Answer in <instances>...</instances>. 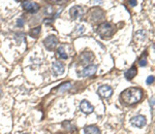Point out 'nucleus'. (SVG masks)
<instances>
[{"instance_id":"20","label":"nucleus","mask_w":155,"mask_h":134,"mask_svg":"<svg viewBox=\"0 0 155 134\" xmlns=\"http://www.w3.org/2000/svg\"><path fill=\"white\" fill-rule=\"evenodd\" d=\"M154 81H155V78L153 75H150L148 76V78H147V81H146V83L148 84V85H151V84H153L154 83Z\"/></svg>"},{"instance_id":"23","label":"nucleus","mask_w":155,"mask_h":134,"mask_svg":"<svg viewBox=\"0 0 155 134\" xmlns=\"http://www.w3.org/2000/svg\"><path fill=\"white\" fill-rule=\"evenodd\" d=\"M129 3H130V5H132V6H136L137 1H129Z\"/></svg>"},{"instance_id":"10","label":"nucleus","mask_w":155,"mask_h":134,"mask_svg":"<svg viewBox=\"0 0 155 134\" xmlns=\"http://www.w3.org/2000/svg\"><path fill=\"white\" fill-rule=\"evenodd\" d=\"M52 71L55 75H60L64 72V65L59 61H55L52 65Z\"/></svg>"},{"instance_id":"19","label":"nucleus","mask_w":155,"mask_h":134,"mask_svg":"<svg viewBox=\"0 0 155 134\" xmlns=\"http://www.w3.org/2000/svg\"><path fill=\"white\" fill-rule=\"evenodd\" d=\"M140 65H141L142 67H145L147 65V60H146V55H144L143 57H142L141 59H140Z\"/></svg>"},{"instance_id":"16","label":"nucleus","mask_w":155,"mask_h":134,"mask_svg":"<svg viewBox=\"0 0 155 134\" xmlns=\"http://www.w3.org/2000/svg\"><path fill=\"white\" fill-rule=\"evenodd\" d=\"M63 127L66 129V130H69V131H74L76 130V126L72 125L71 122H63Z\"/></svg>"},{"instance_id":"6","label":"nucleus","mask_w":155,"mask_h":134,"mask_svg":"<svg viewBox=\"0 0 155 134\" xmlns=\"http://www.w3.org/2000/svg\"><path fill=\"white\" fill-rule=\"evenodd\" d=\"M146 123H147L146 118H145L144 116H141V115L136 116L131 119V125L134 126V127H137V128L144 127V126L146 125Z\"/></svg>"},{"instance_id":"1","label":"nucleus","mask_w":155,"mask_h":134,"mask_svg":"<svg viewBox=\"0 0 155 134\" xmlns=\"http://www.w3.org/2000/svg\"><path fill=\"white\" fill-rule=\"evenodd\" d=\"M143 90H141L140 88H128L126 90H124L121 93V99L124 103L128 104V105H132L141 101V99L143 98Z\"/></svg>"},{"instance_id":"3","label":"nucleus","mask_w":155,"mask_h":134,"mask_svg":"<svg viewBox=\"0 0 155 134\" xmlns=\"http://www.w3.org/2000/svg\"><path fill=\"white\" fill-rule=\"evenodd\" d=\"M104 14L102 9H99V8H97V7H94V8L90 9L89 19H90V21H92L93 23L98 22L99 20L104 19Z\"/></svg>"},{"instance_id":"11","label":"nucleus","mask_w":155,"mask_h":134,"mask_svg":"<svg viewBox=\"0 0 155 134\" xmlns=\"http://www.w3.org/2000/svg\"><path fill=\"white\" fill-rule=\"evenodd\" d=\"M80 108H81V110L83 111L84 113H93V110H94V107L89 103V101H87V100L82 101L81 104H80Z\"/></svg>"},{"instance_id":"8","label":"nucleus","mask_w":155,"mask_h":134,"mask_svg":"<svg viewBox=\"0 0 155 134\" xmlns=\"http://www.w3.org/2000/svg\"><path fill=\"white\" fill-rule=\"evenodd\" d=\"M97 66L96 65H88L85 67L83 70L80 72V76H83V78H87V76H91L93 74L96 73Z\"/></svg>"},{"instance_id":"5","label":"nucleus","mask_w":155,"mask_h":134,"mask_svg":"<svg viewBox=\"0 0 155 134\" xmlns=\"http://www.w3.org/2000/svg\"><path fill=\"white\" fill-rule=\"evenodd\" d=\"M97 92H98V95L101 96L102 98H109L113 94V89H112V87L107 85H102L98 88Z\"/></svg>"},{"instance_id":"2","label":"nucleus","mask_w":155,"mask_h":134,"mask_svg":"<svg viewBox=\"0 0 155 134\" xmlns=\"http://www.w3.org/2000/svg\"><path fill=\"white\" fill-rule=\"evenodd\" d=\"M115 32L114 26L110 23H102L97 27V33L104 39L111 38Z\"/></svg>"},{"instance_id":"9","label":"nucleus","mask_w":155,"mask_h":134,"mask_svg":"<svg viewBox=\"0 0 155 134\" xmlns=\"http://www.w3.org/2000/svg\"><path fill=\"white\" fill-rule=\"evenodd\" d=\"M23 8L29 12H36L39 9V5L36 2H33V1H24Z\"/></svg>"},{"instance_id":"13","label":"nucleus","mask_w":155,"mask_h":134,"mask_svg":"<svg viewBox=\"0 0 155 134\" xmlns=\"http://www.w3.org/2000/svg\"><path fill=\"white\" fill-rule=\"evenodd\" d=\"M137 74V68L136 67H131V68H129L128 70L125 72V78L127 79H132Z\"/></svg>"},{"instance_id":"4","label":"nucleus","mask_w":155,"mask_h":134,"mask_svg":"<svg viewBox=\"0 0 155 134\" xmlns=\"http://www.w3.org/2000/svg\"><path fill=\"white\" fill-rule=\"evenodd\" d=\"M44 44L47 49L52 51V49H54L56 48L57 44H58V38L55 35H50L44 40Z\"/></svg>"},{"instance_id":"17","label":"nucleus","mask_w":155,"mask_h":134,"mask_svg":"<svg viewBox=\"0 0 155 134\" xmlns=\"http://www.w3.org/2000/svg\"><path fill=\"white\" fill-rule=\"evenodd\" d=\"M71 83H64L63 85H61L58 88V91L60 92H63V91H66V90H68V89H71Z\"/></svg>"},{"instance_id":"22","label":"nucleus","mask_w":155,"mask_h":134,"mask_svg":"<svg viewBox=\"0 0 155 134\" xmlns=\"http://www.w3.org/2000/svg\"><path fill=\"white\" fill-rule=\"evenodd\" d=\"M78 28H79V33H80V34L83 33V32L85 31V27H84V26H79Z\"/></svg>"},{"instance_id":"14","label":"nucleus","mask_w":155,"mask_h":134,"mask_svg":"<svg viewBox=\"0 0 155 134\" xmlns=\"http://www.w3.org/2000/svg\"><path fill=\"white\" fill-rule=\"evenodd\" d=\"M57 56L61 59H67V57H68L63 46H59L58 48V49H57Z\"/></svg>"},{"instance_id":"18","label":"nucleus","mask_w":155,"mask_h":134,"mask_svg":"<svg viewBox=\"0 0 155 134\" xmlns=\"http://www.w3.org/2000/svg\"><path fill=\"white\" fill-rule=\"evenodd\" d=\"M150 107H151V110H152V116L153 118L155 119V98H151L150 99Z\"/></svg>"},{"instance_id":"15","label":"nucleus","mask_w":155,"mask_h":134,"mask_svg":"<svg viewBox=\"0 0 155 134\" xmlns=\"http://www.w3.org/2000/svg\"><path fill=\"white\" fill-rule=\"evenodd\" d=\"M39 33H41V27H36V28H33V30L30 31V36L37 38L39 36Z\"/></svg>"},{"instance_id":"21","label":"nucleus","mask_w":155,"mask_h":134,"mask_svg":"<svg viewBox=\"0 0 155 134\" xmlns=\"http://www.w3.org/2000/svg\"><path fill=\"white\" fill-rule=\"evenodd\" d=\"M17 26H19V27H23V26H24V20H23V19H19V20H17Z\"/></svg>"},{"instance_id":"12","label":"nucleus","mask_w":155,"mask_h":134,"mask_svg":"<svg viewBox=\"0 0 155 134\" xmlns=\"http://www.w3.org/2000/svg\"><path fill=\"white\" fill-rule=\"evenodd\" d=\"M84 133L85 134H101L99 129L94 125H89L86 126L84 129Z\"/></svg>"},{"instance_id":"7","label":"nucleus","mask_w":155,"mask_h":134,"mask_svg":"<svg viewBox=\"0 0 155 134\" xmlns=\"http://www.w3.org/2000/svg\"><path fill=\"white\" fill-rule=\"evenodd\" d=\"M69 12H71V17L72 19H80L83 17L84 14V9L82 6L80 5H74L72 6L71 8V11H69Z\"/></svg>"}]
</instances>
